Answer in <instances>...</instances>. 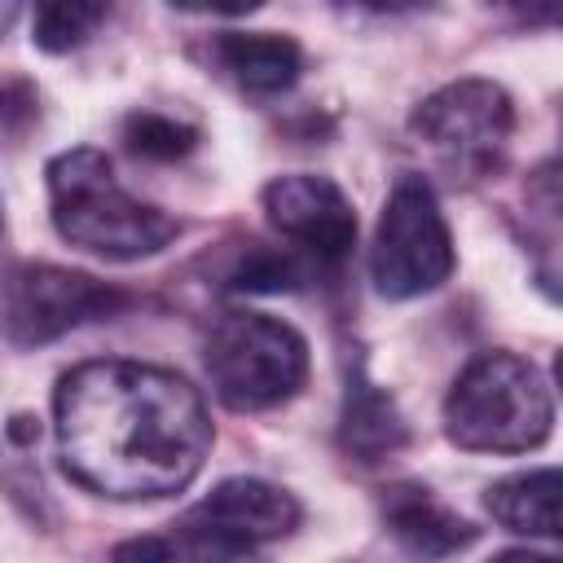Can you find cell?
I'll return each instance as SVG.
<instances>
[{
  "label": "cell",
  "instance_id": "cell-6",
  "mask_svg": "<svg viewBox=\"0 0 563 563\" xmlns=\"http://www.w3.org/2000/svg\"><path fill=\"white\" fill-rule=\"evenodd\" d=\"M453 273V238L435 189L405 172L378 216L374 246H369V277L383 299H413L444 286Z\"/></svg>",
  "mask_w": 563,
  "mask_h": 563
},
{
  "label": "cell",
  "instance_id": "cell-8",
  "mask_svg": "<svg viewBox=\"0 0 563 563\" xmlns=\"http://www.w3.org/2000/svg\"><path fill=\"white\" fill-rule=\"evenodd\" d=\"M268 224L299 242L317 264H343L356 246V211L330 176H277L260 194Z\"/></svg>",
  "mask_w": 563,
  "mask_h": 563
},
{
  "label": "cell",
  "instance_id": "cell-4",
  "mask_svg": "<svg viewBox=\"0 0 563 563\" xmlns=\"http://www.w3.org/2000/svg\"><path fill=\"white\" fill-rule=\"evenodd\" d=\"M202 365L211 391L229 409L255 413L290 400L303 387L308 343L295 325L268 312H224L202 343Z\"/></svg>",
  "mask_w": 563,
  "mask_h": 563
},
{
  "label": "cell",
  "instance_id": "cell-13",
  "mask_svg": "<svg viewBox=\"0 0 563 563\" xmlns=\"http://www.w3.org/2000/svg\"><path fill=\"white\" fill-rule=\"evenodd\" d=\"M484 506L506 532L554 541L559 537V471L537 466L523 475H506L484 493Z\"/></svg>",
  "mask_w": 563,
  "mask_h": 563
},
{
  "label": "cell",
  "instance_id": "cell-20",
  "mask_svg": "<svg viewBox=\"0 0 563 563\" xmlns=\"http://www.w3.org/2000/svg\"><path fill=\"white\" fill-rule=\"evenodd\" d=\"M18 13H22V9H18V4H9V0H4V4H0V35H4V31H9V26H13V22H18Z\"/></svg>",
  "mask_w": 563,
  "mask_h": 563
},
{
  "label": "cell",
  "instance_id": "cell-1",
  "mask_svg": "<svg viewBox=\"0 0 563 563\" xmlns=\"http://www.w3.org/2000/svg\"><path fill=\"white\" fill-rule=\"evenodd\" d=\"M62 471L110 501H154L194 484L211 449V418L176 369L84 361L53 391Z\"/></svg>",
  "mask_w": 563,
  "mask_h": 563
},
{
  "label": "cell",
  "instance_id": "cell-9",
  "mask_svg": "<svg viewBox=\"0 0 563 563\" xmlns=\"http://www.w3.org/2000/svg\"><path fill=\"white\" fill-rule=\"evenodd\" d=\"M299 501L268 484V479H251V475H238V479H220L198 506L185 510V523L220 537V541H233V545H264V541H282L299 528Z\"/></svg>",
  "mask_w": 563,
  "mask_h": 563
},
{
  "label": "cell",
  "instance_id": "cell-10",
  "mask_svg": "<svg viewBox=\"0 0 563 563\" xmlns=\"http://www.w3.org/2000/svg\"><path fill=\"white\" fill-rule=\"evenodd\" d=\"M378 515H383L387 532L418 559H449L479 537L475 523H466L457 510H449L427 484H409V479L387 484L378 493Z\"/></svg>",
  "mask_w": 563,
  "mask_h": 563
},
{
  "label": "cell",
  "instance_id": "cell-12",
  "mask_svg": "<svg viewBox=\"0 0 563 563\" xmlns=\"http://www.w3.org/2000/svg\"><path fill=\"white\" fill-rule=\"evenodd\" d=\"M211 53H216L220 70L255 97H277L286 88H295V79L303 70L299 44L277 31H224V35H216Z\"/></svg>",
  "mask_w": 563,
  "mask_h": 563
},
{
  "label": "cell",
  "instance_id": "cell-7",
  "mask_svg": "<svg viewBox=\"0 0 563 563\" xmlns=\"http://www.w3.org/2000/svg\"><path fill=\"white\" fill-rule=\"evenodd\" d=\"M128 308L119 286H106L88 273L57 268V264H18L0 286V317L4 334L18 347L53 343L88 321L114 317Z\"/></svg>",
  "mask_w": 563,
  "mask_h": 563
},
{
  "label": "cell",
  "instance_id": "cell-18",
  "mask_svg": "<svg viewBox=\"0 0 563 563\" xmlns=\"http://www.w3.org/2000/svg\"><path fill=\"white\" fill-rule=\"evenodd\" d=\"M31 119H35V92H31V84H22V79L0 84V132H22Z\"/></svg>",
  "mask_w": 563,
  "mask_h": 563
},
{
  "label": "cell",
  "instance_id": "cell-3",
  "mask_svg": "<svg viewBox=\"0 0 563 563\" xmlns=\"http://www.w3.org/2000/svg\"><path fill=\"white\" fill-rule=\"evenodd\" d=\"M554 396L545 374L515 352L475 356L444 400V431L471 453H528L550 440Z\"/></svg>",
  "mask_w": 563,
  "mask_h": 563
},
{
  "label": "cell",
  "instance_id": "cell-19",
  "mask_svg": "<svg viewBox=\"0 0 563 563\" xmlns=\"http://www.w3.org/2000/svg\"><path fill=\"white\" fill-rule=\"evenodd\" d=\"M488 563H554V559L550 554H532V550H506V554H497Z\"/></svg>",
  "mask_w": 563,
  "mask_h": 563
},
{
  "label": "cell",
  "instance_id": "cell-17",
  "mask_svg": "<svg viewBox=\"0 0 563 563\" xmlns=\"http://www.w3.org/2000/svg\"><path fill=\"white\" fill-rule=\"evenodd\" d=\"M106 22V4H40L35 9V22H31V40L44 48V53H70L79 48L97 26Z\"/></svg>",
  "mask_w": 563,
  "mask_h": 563
},
{
  "label": "cell",
  "instance_id": "cell-5",
  "mask_svg": "<svg viewBox=\"0 0 563 563\" xmlns=\"http://www.w3.org/2000/svg\"><path fill=\"white\" fill-rule=\"evenodd\" d=\"M409 132L449 180L475 185L506 163L515 101L493 79H453L413 110Z\"/></svg>",
  "mask_w": 563,
  "mask_h": 563
},
{
  "label": "cell",
  "instance_id": "cell-2",
  "mask_svg": "<svg viewBox=\"0 0 563 563\" xmlns=\"http://www.w3.org/2000/svg\"><path fill=\"white\" fill-rule=\"evenodd\" d=\"M44 176H48L53 229L79 251L128 264V260L158 255L180 233V220L132 198L114 180L110 158L92 145L57 154Z\"/></svg>",
  "mask_w": 563,
  "mask_h": 563
},
{
  "label": "cell",
  "instance_id": "cell-16",
  "mask_svg": "<svg viewBox=\"0 0 563 563\" xmlns=\"http://www.w3.org/2000/svg\"><path fill=\"white\" fill-rule=\"evenodd\" d=\"M229 290H246V295H277V290H295L303 286V264L290 255V251H277V246H264V242H251L238 264L229 268Z\"/></svg>",
  "mask_w": 563,
  "mask_h": 563
},
{
  "label": "cell",
  "instance_id": "cell-15",
  "mask_svg": "<svg viewBox=\"0 0 563 563\" xmlns=\"http://www.w3.org/2000/svg\"><path fill=\"white\" fill-rule=\"evenodd\" d=\"M123 145L141 158L172 163V158H185L198 145V128L185 123V119L158 114V110H132L123 119Z\"/></svg>",
  "mask_w": 563,
  "mask_h": 563
},
{
  "label": "cell",
  "instance_id": "cell-11",
  "mask_svg": "<svg viewBox=\"0 0 563 563\" xmlns=\"http://www.w3.org/2000/svg\"><path fill=\"white\" fill-rule=\"evenodd\" d=\"M409 444V422L396 409V400L365 374V361L356 356L347 365V387H343V409H339V449L361 462H387Z\"/></svg>",
  "mask_w": 563,
  "mask_h": 563
},
{
  "label": "cell",
  "instance_id": "cell-14",
  "mask_svg": "<svg viewBox=\"0 0 563 563\" xmlns=\"http://www.w3.org/2000/svg\"><path fill=\"white\" fill-rule=\"evenodd\" d=\"M110 563H260V559L246 545L220 541L180 519L172 532H150V537H132L114 545Z\"/></svg>",
  "mask_w": 563,
  "mask_h": 563
}]
</instances>
